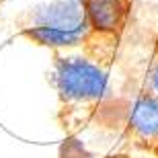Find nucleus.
<instances>
[{
  "label": "nucleus",
  "instance_id": "nucleus-1",
  "mask_svg": "<svg viewBox=\"0 0 158 158\" xmlns=\"http://www.w3.org/2000/svg\"><path fill=\"white\" fill-rule=\"evenodd\" d=\"M90 29L82 0H52L31 12L27 37L45 47L78 45Z\"/></svg>",
  "mask_w": 158,
  "mask_h": 158
},
{
  "label": "nucleus",
  "instance_id": "nucleus-2",
  "mask_svg": "<svg viewBox=\"0 0 158 158\" xmlns=\"http://www.w3.org/2000/svg\"><path fill=\"white\" fill-rule=\"evenodd\" d=\"M52 80L60 97L70 103L101 101L107 94V74L86 58H58Z\"/></svg>",
  "mask_w": 158,
  "mask_h": 158
},
{
  "label": "nucleus",
  "instance_id": "nucleus-3",
  "mask_svg": "<svg viewBox=\"0 0 158 158\" xmlns=\"http://www.w3.org/2000/svg\"><path fill=\"white\" fill-rule=\"evenodd\" d=\"M88 27L99 33H117L129 12V0H82Z\"/></svg>",
  "mask_w": 158,
  "mask_h": 158
},
{
  "label": "nucleus",
  "instance_id": "nucleus-4",
  "mask_svg": "<svg viewBox=\"0 0 158 158\" xmlns=\"http://www.w3.org/2000/svg\"><path fill=\"white\" fill-rule=\"evenodd\" d=\"M129 125L144 140H158V99L140 94L129 107Z\"/></svg>",
  "mask_w": 158,
  "mask_h": 158
},
{
  "label": "nucleus",
  "instance_id": "nucleus-5",
  "mask_svg": "<svg viewBox=\"0 0 158 158\" xmlns=\"http://www.w3.org/2000/svg\"><path fill=\"white\" fill-rule=\"evenodd\" d=\"M150 80H152V86H154V90L158 93V64L152 68V74H150Z\"/></svg>",
  "mask_w": 158,
  "mask_h": 158
}]
</instances>
